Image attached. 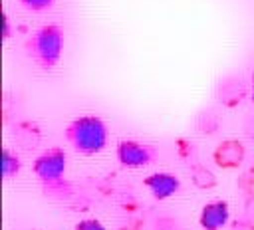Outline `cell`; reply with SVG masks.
Listing matches in <instances>:
<instances>
[{
	"label": "cell",
	"mask_w": 254,
	"mask_h": 230,
	"mask_svg": "<svg viewBox=\"0 0 254 230\" xmlns=\"http://www.w3.org/2000/svg\"><path fill=\"white\" fill-rule=\"evenodd\" d=\"M252 101H254V71H252Z\"/></svg>",
	"instance_id": "obj_10"
},
{
	"label": "cell",
	"mask_w": 254,
	"mask_h": 230,
	"mask_svg": "<svg viewBox=\"0 0 254 230\" xmlns=\"http://www.w3.org/2000/svg\"><path fill=\"white\" fill-rule=\"evenodd\" d=\"M143 186L149 188L157 200H165L175 192H179L181 180L177 174H171V172H153L147 178H143Z\"/></svg>",
	"instance_id": "obj_5"
},
{
	"label": "cell",
	"mask_w": 254,
	"mask_h": 230,
	"mask_svg": "<svg viewBox=\"0 0 254 230\" xmlns=\"http://www.w3.org/2000/svg\"><path fill=\"white\" fill-rule=\"evenodd\" d=\"M117 161L121 163V167L127 169H141L151 165L157 159V149L133 139H123L117 143Z\"/></svg>",
	"instance_id": "obj_4"
},
{
	"label": "cell",
	"mask_w": 254,
	"mask_h": 230,
	"mask_svg": "<svg viewBox=\"0 0 254 230\" xmlns=\"http://www.w3.org/2000/svg\"><path fill=\"white\" fill-rule=\"evenodd\" d=\"M228 216H230V210L226 200H210L202 206L198 222L202 230H220L222 226H226Z\"/></svg>",
	"instance_id": "obj_6"
},
{
	"label": "cell",
	"mask_w": 254,
	"mask_h": 230,
	"mask_svg": "<svg viewBox=\"0 0 254 230\" xmlns=\"http://www.w3.org/2000/svg\"><path fill=\"white\" fill-rule=\"evenodd\" d=\"M65 161L67 157L62 147H50L34 161V174L44 186L58 188L65 174Z\"/></svg>",
	"instance_id": "obj_3"
},
{
	"label": "cell",
	"mask_w": 254,
	"mask_h": 230,
	"mask_svg": "<svg viewBox=\"0 0 254 230\" xmlns=\"http://www.w3.org/2000/svg\"><path fill=\"white\" fill-rule=\"evenodd\" d=\"M26 56L42 69H52L58 65L64 52V32L60 26L50 24L34 32L24 44Z\"/></svg>",
	"instance_id": "obj_2"
},
{
	"label": "cell",
	"mask_w": 254,
	"mask_h": 230,
	"mask_svg": "<svg viewBox=\"0 0 254 230\" xmlns=\"http://www.w3.org/2000/svg\"><path fill=\"white\" fill-rule=\"evenodd\" d=\"M54 0H22V4L30 10H44V8H50Z\"/></svg>",
	"instance_id": "obj_9"
},
{
	"label": "cell",
	"mask_w": 254,
	"mask_h": 230,
	"mask_svg": "<svg viewBox=\"0 0 254 230\" xmlns=\"http://www.w3.org/2000/svg\"><path fill=\"white\" fill-rule=\"evenodd\" d=\"M73 230H105V226L95 218H85V220H79Z\"/></svg>",
	"instance_id": "obj_8"
},
{
	"label": "cell",
	"mask_w": 254,
	"mask_h": 230,
	"mask_svg": "<svg viewBox=\"0 0 254 230\" xmlns=\"http://www.w3.org/2000/svg\"><path fill=\"white\" fill-rule=\"evenodd\" d=\"M22 169V163H20V157L16 153H12L8 147H4L2 151V174L6 180H10L12 176H16Z\"/></svg>",
	"instance_id": "obj_7"
},
{
	"label": "cell",
	"mask_w": 254,
	"mask_h": 230,
	"mask_svg": "<svg viewBox=\"0 0 254 230\" xmlns=\"http://www.w3.org/2000/svg\"><path fill=\"white\" fill-rule=\"evenodd\" d=\"M65 143L79 155L91 157L107 145V125L97 115H81L67 123L64 131Z\"/></svg>",
	"instance_id": "obj_1"
}]
</instances>
